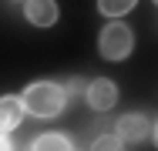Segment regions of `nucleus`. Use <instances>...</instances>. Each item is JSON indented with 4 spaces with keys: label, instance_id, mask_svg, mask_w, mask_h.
<instances>
[{
    "label": "nucleus",
    "instance_id": "obj_1",
    "mask_svg": "<svg viewBox=\"0 0 158 151\" xmlns=\"http://www.w3.org/2000/svg\"><path fill=\"white\" fill-rule=\"evenodd\" d=\"M20 104L34 118H57L64 111V104H67V91L61 84H54V81H37V84H31L24 91Z\"/></svg>",
    "mask_w": 158,
    "mask_h": 151
},
{
    "label": "nucleus",
    "instance_id": "obj_2",
    "mask_svg": "<svg viewBox=\"0 0 158 151\" xmlns=\"http://www.w3.org/2000/svg\"><path fill=\"white\" fill-rule=\"evenodd\" d=\"M135 47V37H131V27L125 24H108L98 37V51L104 60H125Z\"/></svg>",
    "mask_w": 158,
    "mask_h": 151
},
{
    "label": "nucleus",
    "instance_id": "obj_3",
    "mask_svg": "<svg viewBox=\"0 0 158 151\" xmlns=\"http://www.w3.org/2000/svg\"><path fill=\"white\" fill-rule=\"evenodd\" d=\"M114 134L125 145H141V141L152 138V121L145 118V114H125V118L118 121V131Z\"/></svg>",
    "mask_w": 158,
    "mask_h": 151
},
{
    "label": "nucleus",
    "instance_id": "obj_4",
    "mask_svg": "<svg viewBox=\"0 0 158 151\" xmlns=\"http://www.w3.org/2000/svg\"><path fill=\"white\" fill-rule=\"evenodd\" d=\"M88 104L94 108V111H111L114 108V101H118V84L114 81H108V77H98L88 84Z\"/></svg>",
    "mask_w": 158,
    "mask_h": 151
},
{
    "label": "nucleus",
    "instance_id": "obj_5",
    "mask_svg": "<svg viewBox=\"0 0 158 151\" xmlns=\"http://www.w3.org/2000/svg\"><path fill=\"white\" fill-rule=\"evenodd\" d=\"M24 14L34 27H54L57 24V3L54 0H27Z\"/></svg>",
    "mask_w": 158,
    "mask_h": 151
},
{
    "label": "nucleus",
    "instance_id": "obj_6",
    "mask_svg": "<svg viewBox=\"0 0 158 151\" xmlns=\"http://www.w3.org/2000/svg\"><path fill=\"white\" fill-rule=\"evenodd\" d=\"M20 121H24L20 97H0V131H14Z\"/></svg>",
    "mask_w": 158,
    "mask_h": 151
},
{
    "label": "nucleus",
    "instance_id": "obj_7",
    "mask_svg": "<svg viewBox=\"0 0 158 151\" xmlns=\"http://www.w3.org/2000/svg\"><path fill=\"white\" fill-rule=\"evenodd\" d=\"M31 148L34 151H67V148H74L64 134H37L31 141Z\"/></svg>",
    "mask_w": 158,
    "mask_h": 151
},
{
    "label": "nucleus",
    "instance_id": "obj_8",
    "mask_svg": "<svg viewBox=\"0 0 158 151\" xmlns=\"http://www.w3.org/2000/svg\"><path fill=\"white\" fill-rule=\"evenodd\" d=\"M135 3H138V0H98V10H101L104 17H121Z\"/></svg>",
    "mask_w": 158,
    "mask_h": 151
},
{
    "label": "nucleus",
    "instance_id": "obj_9",
    "mask_svg": "<svg viewBox=\"0 0 158 151\" xmlns=\"http://www.w3.org/2000/svg\"><path fill=\"white\" fill-rule=\"evenodd\" d=\"M94 148H98V151H108V148L118 151V148H125V145H121V138H118V134H101V138L94 141Z\"/></svg>",
    "mask_w": 158,
    "mask_h": 151
},
{
    "label": "nucleus",
    "instance_id": "obj_10",
    "mask_svg": "<svg viewBox=\"0 0 158 151\" xmlns=\"http://www.w3.org/2000/svg\"><path fill=\"white\" fill-rule=\"evenodd\" d=\"M64 91H67V94H81V91H84V77H71Z\"/></svg>",
    "mask_w": 158,
    "mask_h": 151
},
{
    "label": "nucleus",
    "instance_id": "obj_11",
    "mask_svg": "<svg viewBox=\"0 0 158 151\" xmlns=\"http://www.w3.org/2000/svg\"><path fill=\"white\" fill-rule=\"evenodd\" d=\"M7 148H14V145L7 141V131H0V151H7Z\"/></svg>",
    "mask_w": 158,
    "mask_h": 151
}]
</instances>
